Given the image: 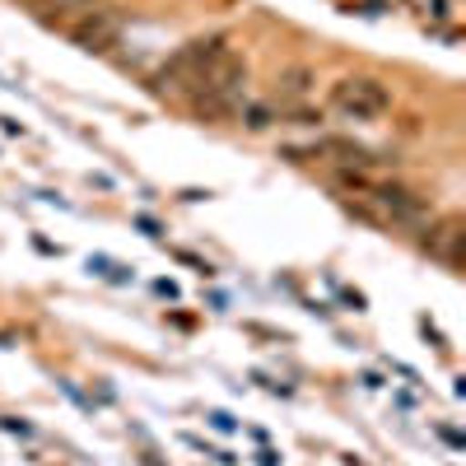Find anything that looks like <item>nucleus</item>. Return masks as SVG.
<instances>
[{"label": "nucleus", "instance_id": "1", "mask_svg": "<svg viewBox=\"0 0 466 466\" xmlns=\"http://www.w3.org/2000/svg\"><path fill=\"white\" fill-rule=\"evenodd\" d=\"M154 89L164 98L187 103L201 116H233L248 107V61L233 52L224 37L210 43H187L159 75Z\"/></svg>", "mask_w": 466, "mask_h": 466}, {"label": "nucleus", "instance_id": "2", "mask_svg": "<svg viewBox=\"0 0 466 466\" xmlns=\"http://www.w3.org/2000/svg\"><path fill=\"white\" fill-rule=\"evenodd\" d=\"M336 187H340V201L378 228H424L434 219L430 201L420 191H410L401 182H387L378 173H350Z\"/></svg>", "mask_w": 466, "mask_h": 466}, {"label": "nucleus", "instance_id": "3", "mask_svg": "<svg viewBox=\"0 0 466 466\" xmlns=\"http://www.w3.org/2000/svg\"><path fill=\"white\" fill-rule=\"evenodd\" d=\"M387 107H392V94L373 75H345L331 85V112H340L345 122H378Z\"/></svg>", "mask_w": 466, "mask_h": 466}, {"label": "nucleus", "instance_id": "4", "mask_svg": "<svg viewBox=\"0 0 466 466\" xmlns=\"http://www.w3.org/2000/svg\"><path fill=\"white\" fill-rule=\"evenodd\" d=\"M424 233V252H430L439 266H448V270H461V261H466V219L461 215H439V219H430L420 228Z\"/></svg>", "mask_w": 466, "mask_h": 466}, {"label": "nucleus", "instance_id": "5", "mask_svg": "<svg viewBox=\"0 0 466 466\" xmlns=\"http://www.w3.org/2000/svg\"><path fill=\"white\" fill-rule=\"evenodd\" d=\"M276 107L285 116H313V98H318V75L308 66H289L276 75V89H270Z\"/></svg>", "mask_w": 466, "mask_h": 466}, {"label": "nucleus", "instance_id": "6", "mask_svg": "<svg viewBox=\"0 0 466 466\" xmlns=\"http://www.w3.org/2000/svg\"><path fill=\"white\" fill-rule=\"evenodd\" d=\"M66 33H70L85 52H112L116 43H122V19H116V10H94V15H85V19H75Z\"/></svg>", "mask_w": 466, "mask_h": 466}, {"label": "nucleus", "instance_id": "7", "mask_svg": "<svg viewBox=\"0 0 466 466\" xmlns=\"http://www.w3.org/2000/svg\"><path fill=\"white\" fill-rule=\"evenodd\" d=\"M37 10H43L47 24L70 28L75 19H85V15H94V10H112V0H37Z\"/></svg>", "mask_w": 466, "mask_h": 466}, {"label": "nucleus", "instance_id": "8", "mask_svg": "<svg viewBox=\"0 0 466 466\" xmlns=\"http://www.w3.org/2000/svg\"><path fill=\"white\" fill-rule=\"evenodd\" d=\"M19 5H37V0H19Z\"/></svg>", "mask_w": 466, "mask_h": 466}]
</instances>
